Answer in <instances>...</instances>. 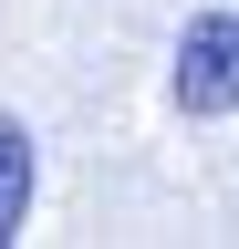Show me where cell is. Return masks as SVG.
<instances>
[{
  "label": "cell",
  "instance_id": "2",
  "mask_svg": "<svg viewBox=\"0 0 239 249\" xmlns=\"http://www.w3.org/2000/svg\"><path fill=\"white\" fill-rule=\"evenodd\" d=\"M21 218H32V135L0 114V239H21Z\"/></svg>",
  "mask_w": 239,
  "mask_h": 249
},
{
  "label": "cell",
  "instance_id": "1",
  "mask_svg": "<svg viewBox=\"0 0 239 249\" xmlns=\"http://www.w3.org/2000/svg\"><path fill=\"white\" fill-rule=\"evenodd\" d=\"M177 104L187 114H229L239 104V11H198L177 31Z\"/></svg>",
  "mask_w": 239,
  "mask_h": 249
}]
</instances>
